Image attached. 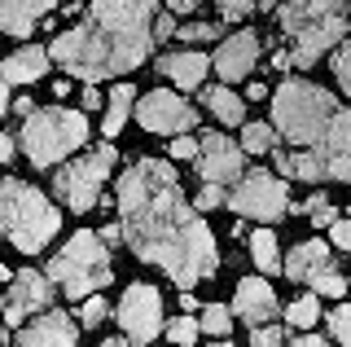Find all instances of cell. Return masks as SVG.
Here are the masks:
<instances>
[{
	"label": "cell",
	"instance_id": "cell-13",
	"mask_svg": "<svg viewBox=\"0 0 351 347\" xmlns=\"http://www.w3.org/2000/svg\"><path fill=\"white\" fill-rule=\"evenodd\" d=\"M197 176L206 185H228L241 176V145L228 141L224 132H206L197 141Z\"/></svg>",
	"mask_w": 351,
	"mask_h": 347
},
{
	"label": "cell",
	"instance_id": "cell-52",
	"mask_svg": "<svg viewBox=\"0 0 351 347\" xmlns=\"http://www.w3.org/2000/svg\"><path fill=\"white\" fill-rule=\"evenodd\" d=\"M347 281H351V277H347Z\"/></svg>",
	"mask_w": 351,
	"mask_h": 347
},
{
	"label": "cell",
	"instance_id": "cell-51",
	"mask_svg": "<svg viewBox=\"0 0 351 347\" xmlns=\"http://www.w3.org/2000/svg\"><path fill=\"white\" fill-rule=\"evenodd\" d=\"M215 347H228V343H215Z\"/></svg>",
	"mask_w": 351,
	"mask_h": 347
},
{
	"label": "cell",
	"instance_id": "cell-11",
	"mask_svg": "<svg viewBox=\"0 0 351 347\" xmlns=\"http://www.w3.org/2000/svg\"><path fill=\"white\" fill-rule=\"evenodd\" d=\"M114 317H119V325H123V334L132 343H149L154 334L162 330V299H158V290L145 286V281L128 286V295H123Z\"/></svg>",
	"mask_w": 351,
	"mask_h": 347
},
{
	"label": "cell",
	"instance_id": "cell-28",
	"mask_svg": "<svg viewBox=\"0 0 351 347\" xmlns=\"http://www.w3.org/2000/svg\"><path fill=\"white\" fill-rule=\"evenodd\" d=\"M241 141H246L250 154H268V149H272V128L268 123H246V136H241Z\"/></svg>",
	"mask_w": 351,
	"mask_h": 347
},
{
	"label": "cell",
	"instance_id": "cell-15",
	"mask_svg": "<svg viewBox=\"0 0 351 347\" xmlns=\"http://www.w3.org/2000/svg\"><path fill=\"white\" fill-rule=\"evenodd\" d=\"M325 163V176L334 180H351V110H338L329 132L321 136V145H312Z\"/></svg>",
	"mask_w": 351,
	"mask_h": 347
},
{
	"label": "cell",
	"instance_id": "cell-45",
	"mask_svg": "<svg viewBox=\"0 0 351 347\" xmlns=\"http://www.w3.org/2000/svg\"><path fill=\"white\" fill-rule=\"evenodd\" d=\"M119 237H123V224H106L101 229V242H119Z\"/></svg>",
	"mask_w": 351,
	"mask_h": 347
},
{
	"label": "cell",
	"instance_id": "cell-21",
	"mask_svg": "<svg viewBox=\"0 0 351 347\" xmlns=\"http://www.w3.org/2000/svg\"><path fill=\"white\" fill-rule=\"evenodd\" d=\"M158 71L167 75L176 88H197V84H202V75L211 71V62H206L202 53H171V58L158 62Z\"/></svg>",
	"mask_w": 351,
	"mask_h": 347
},
{
	"label": "cell",
	"instance_id": "cell-44",
	"mask_svg": "<svg viewBox=\"0 0 351 347\" xmlns=\"http://www.w3.org/2000/svg\"><path fill=\"white\" fill-rule=\"evenodd\" d=\"M290 347H329L325 339H316V334H299V339H294Z\"/></svg>",
	"mask_w": 351,
	"mask_h": 347
},
{
	"label": "cell",
	"instance_id": "cell-3",
	"mask_svg": "<svg viewBox=\"0 0 351 347\" xmlns=\"http://www.w3.org/2000/svg\"><path fill=\"white\" fill-rule=\"evenodd\" d=\"M281 31L294 67H312L347 36V0H281Z\"/></svg>",
	"mask_w": 351,
	"mask_h": 347
},
{
	"label": "cell",
	"instance_id": "cell-19",
	"mask_svg": "<svg viewBox=\"0 0 351 347\" xmlns=\"http://www.w3.org/2000/svg\"><path fill=\"white\" fill-rule=\"evenodd\" d=\"M53 14V0H0V31L5 36H31L36 18Z\"/></svg>",
	"mask_w": 351,
	"mask_h": 347
},
{
	"label": "cell",
	"instance_id": "cell-42",
	"mask_svg": "<svg viewBox=\"0 0 351 347\" xmlns=\"http://www.w3.org/2000/svg\"><path fill=\"white\" fill-rule=\"evenodd\" d=\"M272 67H277V71H290V67H294L290 49H277V53H272Z\"/></svg>",
	"mask_w": 351,
	"mask_h": 347
},
{
	"label": "cell",
	"instance_id": "cell-53",
	"mask_svg": "<svg viewBox=\"0 0 351 347\" xmlns=\"http://www.w3.org/2000/svg\"><path fill=\"white\" fill-rule=\"evenodd\" d=\"M171 347H176V343H171Z\"/></svg>",
	"mask_w": 351,
	"mask_h": 347
},
{
	"label": "cell",
	"instance_id": "cell-36",
	"mask_svg": "<svg viewBox=\"0 0 351 347\" xmlns=\"http://www.w3.org/2000/svg\"><path fill=\"white\" fill-rule=\"evenodd\" d=\"M250 347H281V330H277V325H255Z\"/></svg>",
	"mask_w": 351,
	"mask_h": 347
},
{
	"label": "cell",
	"instance_id": "cell-39",
	"mask_svg": "<svg viewBox=\"0 0 351 347\" xmlns=\"http://www.w3.org/2000/svg\"><path fill=\"white\" fill-rule=\"evenodd\" d=\"M171 154H176V158H197V141L176 136V141H171Z\"/></svg>",
	"mask_w": 351,
	"mask_h": 347
},
{
	"label": "cell",
	"instance_id": "cell-17",
	"mask_svg": "<svg viewBox=\"0 0 351 347\" xmlns=\"http://www.w3.org/2000/svg\"><path fill=\"white\" fill-rule=\"evenodd\" d=\"M233 317H246V325L255 330V325H268L277 317V295H272L268 281L259 277H246L237 286V299H233Z\"/></svg>",
	"mask_w": 351,
	"mask_h": 347
},
{
	"label": "cell",
	"instance_id": "cell-5",
	"mask_svg": "<svg viewBox=\"0 0 351 347\" xmlns=\"http://www.w3.org/2000/svg\"><path fill=\"white\" fill-rule=\"evenodd\" d=\"M338 106L334 97L325 88H316V84L307 80H285L277 93H272V119H277L281 136L299 141V145H321V136L329 132V123H334Z\"/></svg>",
	"mask_w": 351,
	"mask_h": 347
},
{
	"label": "cell",
	"instance_id": "cell-46",
	"mask_svg": "<svg viewBox=\"0 0 351 347\" xmlns=\"http://www.w3.org/2000/svg\"><path fill=\"white\" fill-rule=\"evenodd\" d=\"M246 97H250V101H263V97H268V88L255 80V84H246Z\"/></svg>",
	"mask_w": 351,
	"mask_h": 347
},
{
	"label": "cell",
	"instance_id": "cell-20",
	"mask_svg": "<svg viewBox=\"0 0 351 347\" xmlns=\"http://www.w3.org/2000/svg\"><path fill=\"white\" fill-rule=\"evenodd\" d=\"M44 71H49V53L44 49H18L0 62V80L5 84H36Z\"/></svg>",
	"mask_w": 351,
	"mask_h": 347
},
{
	"label": "cell",
	"instance_id": "cell-10",
	"mask_svg": "<svg viewBox=\"0 0 351 347\" xmlns=\"http://www.w3.org/2000/svg\"><path fill=\"white\" fill-rule=\"evenodd\" d=\"M285 277H290V281H303V286H312L316 295H329V299H338L347 290V277L338 273V264H334V255H329L325 242L294 246L290 259H285Z\"/></svg>",
	"mask_w": 351,
	"mask_h": 347
},
{
	"label": "cell",
	"instance_id": "cell-49",
	"mask_svg": "<svg viewBox=\"0 0 351 347\" xmlns=\"http://www.w3.org/2000/svg\"><path fill=\"white\" fill-rule=\"evenodd\" d=\"M101 347H128V343H123V339H106Z\"/></svg>",
	"mask_w": 351,
	"mask_h": 347
},
{
	"label": "cell",
	"instance_id": "cell-25",
	"mask_svg": "<svg viewBox=\"0 0 351 347\" xmlns=\"http://www.w3.org/2000/svg\"><path fill=\"white\" fill-rule=\"evenodd\" d=\"M250 255H255V264L263 268V273H277V268H281V251H277V237H272L268 229H259L255 237H250Z\"/></svg>",
	"mask_w": 351,
	"mask_h": 347
},
{
	"label": "cell",
	"instance_id": "cell-40",
	"mask_svg": "<svg viewBox=\"0 0 351 347\" xmlns=\"http://www.w3.org/2000/svg\"><path fill=\"white\" fill-rule=\"evenodd\" d=\"M167 36H176V18H158L154 23V40H167Z\"/></svg>",
	"mask_w": 351,
	"mask_h": 347
},
{
	"label": "cell",
	"instance_id": "cell-22",
	"mask_svg": "<svg viewBox=\"0 0 351 347\" xmlns=\"http://www.w3.org/2000/svg\"><path fill=\"white\" fill-rule=\"evenodd\" d=\"M277 171L281 176H294V180H325V163L316 149H303V154H285V149H277Z\"/></svg>",
	"mask_w": 351,
	"mask_h": 347
},
{
	"label": "cell",
	"instance_id": "cell-16",
	"mask_svg": "<svg viewBox=\"0 0 351 347\" xmlns=\"http://www.w3.org/2000/svg\"><path fill=\"white\" fill-rule=\"evenodd\" d=\"M259 62V36L255 31H237V36H228L224 45L215 49V75L224 84H237V80H246V71Z\"/></svg>",
	"mask_w": 351,
	"mask_h": 347
},
{
	"label": "cell",
	"instance_id": "cell-14",
	"mask_svg": "<svg viewBox=\"0 0 351 347\" xmlns=\"http://www.w3.org/2000/svg\"><path fill=\"white\" fill-rule=\"evenodd\" d=\"M49 299H53V286H49V277H40V273H18L14 277V286H9V299H5V321L9 325H22L27 317H36V312L49 308Z\"/></svg>",
	"mask_w": 351,
	"mask_h": 347
},
{
	"label": "cell",
	"instance_id": "cell-38",
	"mask_svg": "<svg viewBox=\"0 0 351 347\" xmlns=\"http://www.w3.org/2000/svg\"><path fill=\"white\" fill-rule=\"evenodd\" d=\"M329 237H334V246L351 251V220H334V224H329Z\"/></svg>",
	"mask_w": 351,
	"mask_h": 347
},
{
	"label": "cell",
	"instance_id": "cell-4",
	"mask_svg": "<svg viewBox=\"0 0 351 347\" xmlns=\"http://www.w3.org/2000/svg\"><path fill=\"white\" fill-rule=\"evenodd\" d=\"M58 229H62V215L40 189L22 185V180H0V233L22 255L44 251Z\"/></svg>",
	"mask_w": 351,
	"mask_h": 347
},
{
	"label": "cell",
	"instance_id": "cell-27",
	"mask_svg": "<svg viewBox=\"0 0 351 347\" xmlns=\"http://www.w3.org/2000/svg\"><path fill=\"white\" fill-rule=\"evenodd\" d=\"M316 317H321L316 299H294L290 308H285V321H290V325H299V330H307V325H316Z\"/></svg>",
	"mask_w": 351,
	"mask_h": 347
},
{
	"label": "cell",
	"instance_id": "cell-24",
	"mask_svg": "<svg viewBox=\"0 0 351 347\" xmlns=\"http://www.w3.org/2000/svg\"><path fill=\"white\" fill-rule=\"evenodd\" d=\"M206 106H211V115L219 119V123H228V128H237V123H246V110H241V101L228 88H206L202 97Z\"/></svg>",
	"mask_w": 351,
	"mask_h": 347
},
{
	"label": "cell",
	"instance_id": "cell-18",
	"mask_svg": "<svg viewBox=\"0 0 351 347\" xmlns=\"http://www.w3.org/2000/svg\"><path fill=\"white\" fill-rule=\"evenodd\" d=\"M75 343H80V330L62 312H44L18 334V347H75Z\"/></svg>",
	"mask_w": 351,
	"mask_h": 347
},
{
	"label": "cell",
	"instance_id": "cell-23",
	"mask_svg": "<svg viewBox=\"0 0 351 347\" xmlns=\"http://www.w3.org/2000/svg\"><path fill=\"white\" fill-rule=\"evenodd\" d=\"M132 106H136V88H132V84H114L110 106H106V136H119V128L128 123Z\"/></svg>",
	"mask_w": 351,
	"mask_h": 347
},
{
	"label": "cell",
	"instance_id": "cell-8",
	"mask_svg": "<svg viewBox=\"0 0 351 347\" xmlns=\"http://www.w3.org/2000/svg\"><path fill=\"white\" fill-rule=\"evenodd\" d=\"M114 158H119L114 145H97L88 158L71 163V167H62L58 176H53V189H58V198H62L71 211H93V202H97V193H101L110 167H114Z\"/></svg>",
	"mask_w": 351,
	"mask_h": 347
},
{
	"label": "cell",
	"instance_id": "cell-30",
	"mask_svg": "<svg viewBox=\"0 0 351 347\" xmlns=\"http://www.w3.org/2000/svg\"><path fill=\"white\" fill-rule=\"evenodd\" d=\"M334 75H338V84H343V93H351V40L338 45V53H334Z\"/></svg>",
	"mask_w": 351,
	"mask_h": 347
},
{
	"label": "cell",
	"instance_id": "cell-9",
	"mask_svg": "<svg viewBox=\"0 0 351 347\" xmlns=\"http://www.w3.org/2000/svg\"><path fill=\"white\" fill-rule=\"evenodd\" d=\"M228 207L250 220H281L290 207V193L272 171H246V176H237V189L228 193Z\"/></svg>",
	"mask_w": 351,
	"mask_h": 347
},
{
	"label": "cell",
	"instance_id": "cell-50",
	"mask_svg": "<svg viewBox=\"0 0 351 347\" xmlns=\"http://www.w3.org/2000/svg\"><path fill=\"white\" fill-rule=\"evenodd\" d=\"M281 5V0H259V9H277Z\"/></svg>",
	"mask_w": 351,
	"mask_h": 347
},
{
	"label": "cell",
	"instance_id": "cell-35",
	"mask_svg": "<svg viewBox=\"0 0 351 347\" xmlns=\"http://www.w3.org/2000/svg\"><path fill=\"white\" fill-rule=\"evenodd\" d=\"M224 202H228L224 185H202V193H197V211H215V207H224Z\"/></svg>",
	"mask_w": 351,
	"mask_h": 347
},
{
	"label": "cell",
	"instance_id": "cell-41",
	"mask_svg": "<svg viewBox=\"0 0 351 347\" xmlns=\"http://www.w3.org/2000/svg\"><path fill=\"white\" fill-rule=\"evenodd\" d=\"M197 5H202V0H167V9H171V14H193Z\"/></svg>",
	"mask_w": 351,
	"mask_h": 347
},
{
	"label": "cell",
	"instance_id": "cell-7",
	"mask_svg": "<svg viewBox=\"0 0 351 347\" xmlns=\"http://www.w3.org/2000/svg\"><path fill=\"white\" fill-rule=\"evenodd\" d=\"M49 281H58L71 299H88L97 290L110 286V255H106V242L101 233H75L66 242V251L49 264Z\"/></svg>",
	"mask_w": 351,
	"mask_h": 347
},
{
	"label": "cell",
	"instance_id": "cell-29",
	"mask_svg": "<svg viewBox=\"0 0 351 347\" xmlns=\"http://www.w3.org/2000/svg\"><path fill=\"white\" fill-rule=\"evenodd\" d=\"M197 330H202V325H197L193 317H176V321L167 325V334H171V343H176V347H189V343L197 339Z\"/></svg>",
	"mask_w": 351,
	"mask_h": 347
},
{
	"label": "cell",
	"instance_id": "cell-48",
	"mask_svg": "<svg viewBox=\"0 0 351 347\" xmlns=\"http://www.w3.org/2000/svg\"><path fill=\"white\" fill-rule=\"evenodd\" d=\"M9 106H14V101H9V84H5V80H0V115H5V110H9Z\"/></svg>",
	"mask_w": 351,
	"mask_h": 347
},
{
	"label": "cell",
	"instance_id": "cell-37",
	"mask_svg": "<svg viewBox=\"0 0 351 347\" xmlns=\"http://www.w3.org/2000/svg\"><path fill=\"white\" fill-rule=\"evenodd\" d=\"M224 18H246L250 9H259V0H215Z\"/></svg>",
	"mask_w": 351,
	"mask_h": 347
},
{
	"label": "cell",
	"instance_id": "cell-12",
	"mask_svg": "<svg viewBox=\"0 0 351 347\" xmlns=\"http://www.w3.org/2000/svg\"><path fill=\"white\" fill-rule=\"evenodd\" d=\"M136 119H141V128L145 132H162V136H180V132H189V128L197 123V110L184 97H176V93H149V97H141V106H136Z\"/></svg>",
	"mask_w": 351,
	"mask_h": 347
},
{
	"label": "cell",
	"instance_id": "cell-47",
	"mask_svg": "<svg viewBox=\"0 0 351 347\" xmlns=\"http://www.w3.org/2000/svg\"><path fill=\"white\" fill-rule=\"evenodd\" d=\"M84 106H101V93H97V84H88V88H84Z\"/></svg>",
	"mask_w": 351,
	"mask_h": 347
},
{
	"label": "cell",
	"instance_id": "cell-26",
	"mask_svg": "<svg viewBox=\"0 0 351 347\" xmlns=\"http://www.w3.org/2000/svg\"><path fill=\"white\" fill-rule=\"evenodd\" d=\"M202 330H206V334H215V339H224V334L233 330V312L219 308V303H211V308L202 312Z\"/></svg>",
	"mask_w": 351,
	"mask_h": 347
},
{
	"label": "cell",
	"instance_id": "cell-43",
	"mask_svg": "<svg viewBox=\"0 0 351 347\" xmlns=\"http://www.w3.org/2000/svg\"><path fill=\"white\" fill-rule=\"evenodd\" d=\"M14 141H18V136H5V132H0V163L14 158Z\"/></svg>",
	"mask_w": 351,
	"mask_h": 347
},
{
	"label": "cell",
	"instance_id": "cell-1",
	"mask_svg": "<svg viewBox=\"0 0 351 347\" xmlns=\"http://www.w3.org/2000/svg\"><path fill=\"white\" fill-rule=\"evenodd\" d=\"M119 215L123 237L145 264H158L176 286L189 290L193 281L211 277L219 268L215 237L197 207L184 202L171 163L141 158L119 176Z\"/></svg>",
	"mask_w": 351,
	"mask_h": 347
},
{
	"label": "cell",
	"instance_id": "cell-33",
	"mask_svg": "<svg viewBox=\"0 0 351 347\" xmlns=\"http://www.w3.org/2000/svg\"><path fill=\"white\" fill-rule=\"evenodd\" d=\"M303 211L312 215L316 224H334V207H329V198H325V193H316V198H307V202H303Z\"/></svg>",
	"mask_w": 351,
	"mask_h": 347
},
{
	"label": "cell",
	"instance_id": "cell-34",
	"mask_svg": "<svg viewBox=\"0 0 351 347\" xmlns=\"http://www.w3.org/2000/svg\"><path fill=\"white\" fill-rule=\"evenodd\" d=\"M80 317H84V325H101V321L110 317L106 299H101V295H88V299H84V312H80Z\"/></svg>",
	"mask_w": 351,
	"mask_h": 347
},
{
	"label": "cell",
	"instance_id": "cell-2",
	"mask_svg": "<svg viewBox=\"0 0 351 347\" xmlns=\"http://www.w3.org/2000/svg\"><path fill=\"white\" fill-rule=\"evenodd\" d=\"M154 23H158V0H93L84 23L53 40L49 58L80 75L84 84L136 71L149 58Z\"/></svg>",
	"mask_w": 351,
	"mask_h": 347
},
{
	"label": "cell",
	"instance_id": "cell-32",
	"mask_svg": "<svg viewBox=\"0 0 351 347\" xmlns=\"http://www.w3.org/2000/svg\"><path fill=\"white\" fill-rule=\"evenodd\" d=\"M211 36H219L211 23H189V27L176 31V40H184V45H202V40H211Z\"/></svg>",
	"mask_w": 351,
	"mask_h": 347
},
{
	"label": "cell",
	"instance_id": "cell-31",
	"mask_svg": "<svg viewBox=\"0 0 351 347\" xmlns=\"http://www.w3.org/2000/svg\"><path fill=\"white\" fill-rule=\"evenodd\" d=\"M329 330H334V339L351 347V308H338V312H329Z\"/></svg>",
	"mask_w": 351,
	"mask_h": 347
},
{
	"label": "cell",
	"instance_id": "cell-6",
	"mask_svg": "<svg viewBox=\"0 0 351 347\" xmlns=\"http://www.w3.org/2000/svg\"><path fill=\"white\" fill-rule=\"evenodd\" d=\"M22 154H27L36 167H53L66 154L88 141V119L80 110H62V106H49V110H31L22 119Z\"/></svg>",
	"mask_w": 351,
	"mask_h": 347
}]
</instances>
